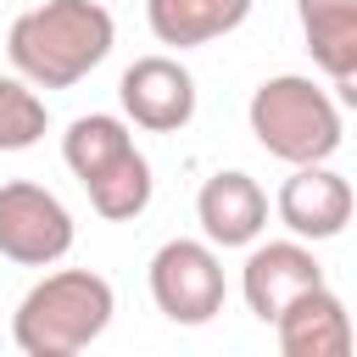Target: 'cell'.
<instances>
[{"mask_svg":"<svg viewBox=\"0 0 357 357\" xmlns=\"http://www.w3.org/2000/svg\"><path fill=\"white\" fill-rule=\"evenodd\" d=\"M312 284H324V262L312 257V240H296V234L290 240H268V245L251 240V257L240 268V296H245L251 318L273 324Z\"/></svg>","mask_w":357,"mask_h":357,"instance_id":"obj_9","label":"cell"},{"mask_svg":"<svg viewBox=\"0 0 357 357\" xmlns=\"http://www.w3.org/2000/svg\"><path fill=\"white\" fill-rule=\"evenodd\" d=\"M45 123H50L45 95H39L33 84L0 73V151H28V145H39V139H45Z\"/></svg>","mask_w":357,"mask_h":357,"instance_id":"obj_14","label":"cell"},{"mask_svg":"<svg viewBox=\"0 0 357 357\" xmlns=\"http://www.w3.org/2000/svg\"><path fill=\"white\" fill-rule=\"evenodd\" d=\"M61 162L73 167V178L84 184L89 206L106 223H134L151 206L156 178H151V162L134 145V134H128L123 117H112V112L73 117L67 134H61Z\"/></svg>","mask_w":357,"mask_h":357,"instance_id":"obj_3","label":"cell"},{"mask_svg":"<svg viewBox=\"0 0 357 357\" xmlns=\"http://www.w3.org/2000/svg\"><path fill=\"white\" fill-rule=\"evenodd\" d=\"M245 123L257 134V145L268 156H279L284 167H301V162H329L346 139V123H340V100L329 89H318L307 73H279V78H262L251 89V106H245Z\"/></svg>","mask_w":357,"mask_h":357,"instance_id":"obj_4","label":"cell"},{"mask_svg":"<svg viewBox=\"0 0 357 357\" xmlns=\"http://www.w3.org/2000/svg\"><path fill=\"white\" fill-rule=\"evenodd\" d=\"M117 312L112 279L95 268H56L45 273L11 312V340L22 357H73L106 335Z\"/></svg>","mask_w":357,"mask_h":357,"instance_id":"obj_2","label":"cell"},{"mask_svg":"<svg viewBox=\"0 0 357 357\" xmlns=\"http://www.w3.org/2000/svg\"><path fill=\"white\" fill-rule=\"evenodd\" d=\"M245 17H251V0H145L151 39L167 50H201L234 33Z\"/></svg>","mask_w":357,"mask_h":357,"instance_id":"obj_13","label":"cell"},{"mask_svg":"<svg viewBox=\"0 0 357 357\" xmlns=\"http://www.w3.org/2000/svg\"><path fill=\"white\" fill-rule=\"evenodd\" d=\"M195 223L201 234L218 245V251H234V245H251L262 229H268V195L251 173L229 167V173H212L195 195Z\"/></svg>","mask_w":357,"mask_h":357,"instance_id":"obj_10","label":"cell"},{"mask_svg":"<svg viewBox=\"0 0 357 357\" xmlns=\"http://www.w3.org/2000/svg\"><path fill=\"white\" fill-rule=\"evenodd\" d=\"M351 206H357L351 178L335 173L329 162H301V167H290V178H284L279 195H273V212H279V223H284L296 240H335V234H346Z\"/></svg>","mask_w":357,"mask_h":357,"instance_id":"obj_8","label":"cell"},{"mask_svg":"<svg viewBox=\"0 0 357 357\" xmlns=\"http://www.w3.org/2000/svg\"><path fill=\"white\" fill-rule=\"evenodd\" d=\"M151 301L167 324H184V329H201L223 312V262H218V245L212 240H167L156 245L151 257Z\"/></svg>","mask_w":357,"mask_h":357,"instance_id":"obj_5","label":"cell"},{"mask_svg":"<svg viewBox=\"0 0 357 357\" xmlns=\"http://www.w3.org/2000/svg\"><path fill=\"white\" fill-rule=\"evenodd\" d=\"M296 17L318 73H329L340 100H357V0H296Z\"/></svg>","mask_w":357,"mask_h":357,"instance_id":"obj_12","label":"cell"},{"mask_svg":"<svg viewBox=\"0 0 357 357\" xmlns=\"http://www.w3.org/2000/svg\"><path fill=\"white\" fill-rule=\"evenodd\" d=\"M73 212L56 190L33 178L0 184V257L17 268H56L73 251Z\"/></svg>","mask_w":357,"mask_h":357,"instance_id":"obj_6","label":"cell"},{"mask_svg":"<svg viewBox=\"0 0 357 357\" xmlns=\"http://www.w3.org/2000/svg\"><path fill=\"white\" fill-rule=\"evenodd\" d=\"M273 335L284 357H351V312L329 284L301 290L273 318Z\"/></svg>","mask_w":357,"mask_h":357,"instance_id":"obj_11","label":"cell"},{"mask_svg":"<svg viewBox=\"0 0 357 357\" xmlns=\"http://www.w3.org/2000/svg\"><path fill=\"white\" fill-rule=\"evenodd\" d=\"M117 45V22L100 0H45L22 11L6 33V56L33 89H73Z\"/></svg>","mask_w":357,"mask_h":357,"instance_id":"obj_1","label":"cell"},{"mask_svg":"<svg viewBox=\"0 0 357 357\" xmlns=\"http://www.w3.org/2000/svg\"><path fill=\"white\" fill-rule=\"evenodd\" d=\"M123 117L145 134H178L195 117V78L178 56H139L117 78Z\"/></svg>","mask_w":357,"mask_h":357,"instance_id":"obj_7","label":"cell"}]
</instances>
